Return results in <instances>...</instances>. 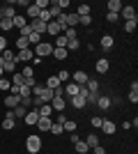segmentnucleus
I'll return each mask as SVG.
<instances>
[{
  "mask_svg": "<svg viewBox=\"0 0 138 154\" xmlns=\"http://www.w3.org/2000/svg\"><path fill=\"white\" fill-rule=\"evenodd\" d=\"M19 103H21V97H19V94H7V97H5V106H7L9 110L16 108Z\"/></svg>",
  "mask_w": 138,
  "mask_h": 154,
  "instance_id": "7",
  "label": "nucleus"
},
{
  "mask_svg": "<svg viewBox=\"0 0 138 154\" xmlns=\"http://www.w3.org/2000/svg\"><path fill=\"white\" fill-rule=\"evenodd\" d=\"M87 94H90V90H87L85 85H78V97H83V99H87Z\"/></svg>",
  "mask_w": 138,
  "mask_h": 154,
  "instance_id": "49",
  "label": "nucleus"
},
{
  "mask_svg": "<svg viewBox=\"0 0 138 154\" xmlns=\"http://www.w3.org/2000/svg\"><path fill=\"white\" fill-rule=\"evenodd\" d=\"M41 42H44V39H41V35H37V32H30V37H28V44H41Z\"/></svg>",
  "mask_w": 138,
  "mask_h": 154,
  "instance_id": "31",
  "label": "nucleus"
},
{
  "mask_svg": "<svg viewBox=\"0 0 138 154\" xmlns=\"http://www.w3.org/2000/svg\"><path fill=\"white\" fill-rule=\"evenodd\" d=\"M19 97H32V90H30L28 85H21L19 88Z\"/></svg>",
  "mask_w": 138,
  "mask_h": 154,
  "instance_id": "43",
  "label": "nucleus"
},
{
  "mask_svg": "<svg viewBox=\"0 0 138 154\" xmlns=\"http://www.w3.org/2000/svg\"><path fill=\"white\" fill-rule=\"evenodd\" d=\"M94 67H97V74H108V67H111V64H108L106 58H99L97 62H94Z\"/></svg>",
  "mask_w": 138,
  "mask_h": 154,
  "instance_id": "9",
  "label": "nucleus"
},
{
  "mask_svg": "<svg viewBox=\"0 0 138 154\" xmlns=\"http://www.w3.org/2000/svg\"><path fill=\"white\" fill-rule=\"evenodd\" d=\"M44 85L48 88V90H58V88H60V81H58V76H48Z\"/></svg>",
  "mask_w": 138,
  "mask_h": 154,
  "instance_id": "19",
  "label": "nucleus"
},
{
  "mask_svg": "<svg viewBox=\"0 0 138 154\" xmlns=\"http://www.w3.org/2000/svg\"><path fill=\"white\" fill-rule=\"evenodd\" d=\"M51 124H53L51 117H39V120H37V129H39L41 134H44V131H48V129H51Z\"/></svg>",
  "mask_w": 138,
  "mask_h": 154,
  "instance_id": "10",
  "label": "nucleus"
},
{
  "mask_svg": "<svg viewBox=\"0 0 138 154\" xmlns=\"http://www.w3.org/2000/svg\"><path fill=\"white\" fill-rule=\"evenodd\" d=\"M78 26H92V16H78Z\"/></svg>",
  "mask_w": 138,
  "mask_h": 154,
  "instance_id": "45",
  "label": "nucleus"
},
{
  "mask_svg": "<svg viewBox=\"0 0 138 154\" xmlns=\"http://www.w3.org/2000/svg\"><path fill=\"white\" fill-rule=\"evenodd\" d=\"M85 88H87L90 92H97V90H99V83H97V78H87Z\"/></svg>",
  "mask_w": 138,
  "mask_h": 154,
  "instance_id": "33",
  "label": "nucleus"
},
{
  "mask_svg": "<svg viewBox=\"0 0 138 154\" xmlns=\"http://www.w3.org/2000/svg\"><path fill=\"white\" fill-rule=\"evenodd\" d=\"M99 46H101L104 51H111L113 46H115V39H113L111 35H104V37H101V44H99Z\"/></svg>",
  "mask_w": 138,
  "mask_h": 154,
  "instance_id": "13",
  "label": "nucleus"
},
{
  "mask_svg": "<svg viewBox=\"0 0 138 154\" xmlns=\"http://www.w3.org/2000/svg\"><path fill=\"white\" fill-rule=\"evenodd\" d=\"M76 48H78V39H74V42L67 44V51H76Z\"/></svg>",
  "mask_w": 138,
  "mask_h": 154,
  "instance_id": "54",
  "label": "nucleus"
},
{
  "mask_svg": "<svg viewBox=\"0 0 138 154\" xmlns=\"http://www.w3.org/2000/svg\"><path fill=\"white\" fill-rule=\"evenodd\" d=\"M65 21H67V28L78 26V16H76V14H65Z\"/></svg>",
  "mask_w": 138,
  "mask_h": 154,
  "instance_id": "20",
  "label": "nucleus"
},
{
  "mask_svg": "<svg viewBox=\"0 0 138 154\" xmlns=\"http://www.w3.org/2000/svg\"><path fill=\"white\" fill-rule=\"evenodd\" d=\"M62 35L67 37V42H74V39H78V32H76V28H67Z\"/></svg>",
  "mask_w": 138,
  "mask_h": 154,
  "instance_id": "25",
  "label": "nucleus"
},
{
  "mask_svg": "<svg viewBox=\"0 0 138 154\" xmlns=\"http://www.w3.org/2000/svg\"><path fill=\"white\" fill-rule=\"evenodd\" d=\"M16 48H19V51H23V48H30V44H28V37H19V39H16Z\"/></svg>",
  "mask_w": 138,
  "mask_h": 154,
  "instance_id": "34",
  "label": "nucleus"
},
{
  "mask_svg": "<svg viewBox=\"0 0 138 154\" xmlns=\"http://www.w3.org/2000/svg\"><path fill=\"white\" fill-rule=\"evenodd\" d=\"M23 81H26V78L21 76V74H14V76H12V85H16V88H21V85H23Z\"/></svg>",
  "mask_w": 138,
  "mask_h": 154,
  "instance_id": "41",
  "label": "nucleus"
},
{
  "mask_svg": "<svg viewBox=\"0 0 138 154\" xmlns=\"http://www.w3.org/2000/svg\"><path fill=\"white\" fill-rule=\"evenodd\" d=\"M118 19H120V14H111V12L106 14V21H108V23H115Z\"/></svg>",
  "mask_w": 138,
  "mask_h": 154,
  "instance_id": "52",
  "label": "nucleus"
},
{
  "mask_svg": "<svg viewBox=\"0 0 138 154\" xmlns=\"http://www.w3.org/2000/svg\"><path fill=\"white\" fill-rule=\"evenodd\" d=\"M101 131H104V134H115V124L111 122V120H104V124H101Z\"/></svg>",
  "mask_w": 138,
  "mask_h": 154,
  "instance_id": "22",
  "label": "nucleus"
},
{
  "mask_svg": "<svg viewBox=\"0 0 138 154\" xmlns=\"http://www.w3.org/2000/svg\"><path fill=\"white\" fill-rule=\"evenodd\" d=\"M0 60H2V62H12V60H14V53L9 51V48H7V51H2V53H0Z\"/></svg>",
  "mask_w": 138,
  "mask_h": 154,
  "instance_id": "35",
  "label": "nucleus"
},
{
  "mask_svg": "<svg viewBox=\"0 0 138 154\" xmlns=\"http://www.w3.org/2000/svg\"><path fill=\"white\" fill-rule=\"evenodd\" d=\"M69 138H72V143H78V140H81V136H76V131H74V134L69 136Z\"/></svg>",
  "mask_w": 138,
  "mask_h": 154,
  "instance_id": "59",
  "label": "nucleus"
},
{
  "mask_svg": "<svg viewBox=\"0 0 138 154\" xmlns=\"http://www.w3.org/2000/svg\"><path fill=\"white\" fill-rule=\"evenodd\" d=\"M12 113H14V117H26L28 115V108H23V106H16V108H12Z\"/></svg>",
  "mask_w": 138,
  "mask_h": 154,
  "instance_id": "30",
  "label": "nucleus"
},
{
  "mask_svg": "<svg viewBox=\"0 0 138 154\" xmlns=\"http://www.w3.org/2000/svg\"><path fill=\"white\" fill-rule=\"evenodd\" d=\"M30 32H32V30H30V26H23V28H21V35H19V37H30Z\"/></svg>",
  "mask_w": 138,
  "mask_h": 154,
  "instance_id": "53",
  "label": "nucleus"
},
{
  "mask_svg": "<svg viewBox=\"0 0 138 154\" xmlns=\"http://www.w3.org/2000/svg\"><path fill=\"white\" fill-rule=\"evenodd\" d=\"M48 5H51L48 0H37V2H35V7H39V9H48Z\"/></svg>",
  "mask_w": 138,
  "mask_h": 154,
  "instance_id": "51",
  "label": "nucleus"
},
{
  "mask_svg": "<svg viewBox=\"0 0 138 154\" xmlns=\"http://www.w3.org/2000/svg\"><path fill=\"white\" fill-rule=\"evenodd\" d=\"M37 113H39V117H51V115H53L51 103H41L39 108H37Z\"/></svg>",
  "mask_w": 138,
  "mask_h": 154,
  "instance_id": "15",
  "label": "nucleus"
},
{
  "mask_svg": "<svg viewBox=\"0 0 138 154\" xmlns=\"http://www.w3.org/2000/svg\"><path fill=\"white\" fill-rule=\"evenodd\" d=\"M55 2H58V7H60V9H65V7H69V0H55Z\"/></svg>",
  "mask_w": 138,
  "mask_h": 154,
  "instance_id": "56",
  "label": "nucleus"
},
{
  "mask_svg": "<svg viewBox=\"0 0 138 154\" xmlns=\"http://www.w3.org/2000/svg\"><path fill=\"white\" fill-rule=\"evenodd\" d=\"M48 131H51L53 136H60V134H62V124H58V122H53V124H51V129H48Z\"/></svg>",
  "mask_w": 138,
  "mask_h": 154,
  "instance_id": "40",
  "label": "nucleus"
},
{
  "mask_svg": "<svg viewBox=\"0 0 138 154\" xmlns=\"http://www.w3.org/2000/svg\"><path fill=\"white\" fill-rule=\"evenodd\" d=\"M0 21H2V14H0Z\"/></svg>",
  "mask_w": 138,
  "mask_h": 154,
  "instance_id": "61",
  "label": "nucleus"
},
{
  "mask_svg": "<svg viewBox=\"0 0 138 154\" xmlns=\"http://www.w3.org/2000/svg\"><path fill=\"white\" fill-rule=\"evenodd\" d=\"M23 120H26V124H30V127H32V124H37V120H39V113H37V108L28 110V115L23 117Z\"/></svg>",
  "mask_w": 138,
  "mask_h": 154,
  "instance_id": "12",
  "label": "nucleus"
},
{
  "mask_svg": "<svg viewBox=\"0 0 138 154\" xmlns=\"http://www.w3.org/2000/svg\"><path fill=\"white\" fill-rule=\"evenodd\" d=\"M129 92H138V81H131V90Z\"/></svg>",
  "mask_w": 138,
  "mask_h": 154,
  "instance_id": "58",
  "label": "nucleus"
},
{
  "mask_svg": "<svg viewBox=\"0 0 138 154\" xmlns=\"http://www.w3.org/2000/svg\"><path fill=\"white\" fill-rule=\"evenodd\" d=\"M12 23H14V28H19V30H21L23 26H28V21L23 19V16H19V14H16V16L12 19Z\"/></svg>",
  "mask_w": 138,
  "mask_h": 154,
  "instance_id": "28",
  "label": "nucleus"
},
{
  "mask_svg": "<svg viewBox=\"0 0 138 154\" xmlns=\"http://www.w3.org/2000/svg\"><path fill=\"white\" fill-rule=\"evenodd\" d=\"M53 55H55V60H65L67 55H69V51H67V48H55V46H53Z\"/></svg>",
  "mask_w": 138,
  "mask_h": 154,
  "instance_id": "26",
  "label": "nucleus"
},
{
  "mask_svg": "<svg viewBox=\"0 0 138 154\" xmlns=\"http://www.w3.org/2000/svg\"><path fill=\"white\" fill-rule=\"evenodd\" d=\"M74 147H76V152L78 154H87V145H85V140H78V143H74Z\"/></svg>",
  "mask_w": 138,
  "mask_h": 154,
  "instance_id": "29",
  "label": "nucleus"
},
{
  "mask_svg": "<svg viewBox=\"0 0 138 154\" xmlns=\"http://www.w3.org/2000/svg\"><path fill=\"white\" fill-rule=\"evenodd\" d=\"M138 26V21H124V32H133Z\"/></svg>",
  "mask_w": 138,
  "mask_h": 154,
  "instance_id": "42",
  "label": "nucleus"
},
{
  "mask_svg": "<svg viewBox=\"0 0 138 154\" xmlns=\"http://www.w3.org/2000/svg\"><path fill=\"white\" fill-rule=\"evenodd\" d=\"M28 26H30V30H32V32H37V35H44V32H46V23H44V21H39V19H35L32 23H28Z\"/></svg>",
  "mask_w": 138,
  "mask_h": 154,
  "instance_id": "6",
  "label": "nucleus"
},
{
  "mask_svg": "<svg viewBox=\"0 0 138 154\" xmlns=\"http://www.w3.org/2000/svg\"><path fill=\"white\" fill-rule=\"evenodd\" d=\"M74 83H76V85H85L87 83V74H85V71H83V69H78V71H74Z\"/></svg>",
  "mask_w": 138,
  "mask_h": 154,
  "instance_id": "8",
  "label": "nucleus"
},
{
  "mask_svg": "<svg viewBox=\"0 0 138 154\" xmlns=\"http://www.w3.org/2000/svg\"><path fill=\"white\" fill-rule=\"evenodd\" d=\"M67 44H69V42H67L65 35H58V37H55V42H53V46H55V48H67Z\"/></svg>",
  "mask_w": 138,
  "mask_h": 154,
  "instance_id": "21",
  "label": "nucleus"
},
{
  "mask_svg": "<svg viewBox=\"0 0 138 154\" xmlns=\"http://www.w3.org/2000/svg\"><path fill=\"white\" fill-rule=\"evenodd\" d=\"M131 103H138V92H129V97H127Z\"/></svg>",
  "mask_w": 138,
  "mask_h": 154,
  "instance_id": "55",
  "label": "nucleus"
},
{
  "mask_svg": "<svg viewBox=\"0 0 138 154\" xmlns=\"http://www.w3.org/2000/svg\"><path fill=\"white\" fill-rule=\"evenodd\" d=\"M0 28H2V30H12V28H14V23H12V19H2V21H0Z\"/></svg>",
  "mask_w": 138,
  "mask_h": 154,
  "instance_id": "39",
  "label": "nucleus"
},
{
  "mask_svg": "<svg viewBox=\"0 0 138 154\" xmlns=\"http://www.w3.org/2000/svg\"><path fill=\"white\" fill-rule=\"evenodd\" d=\"M7 44H9V42H7V37H5V35H0V53L7 51Z\"/></svg>",
  "mask_w": 138,
  "mask_h": 154,
  "instance_id": "50",
  "label": "nucleus"
},
{
  "mask_svg": "<svg viewBox=\"0 0 138 154\" xmlns=\"http://www.w3.org/2000/svg\"><path fill=\"white\" fill-rule=\"evenodd\" d=\"M69 103H72L76 110H81V108H85V106H87L85 99H83V97H78V94H76V97H69Z\"/></svg>",
  "mask_w": 138,
  "mask_h": 154,
  "instance_id": "11",
  "label": "nucleus"
},
{
  "mask_svg": "<svg viewBox=\"0 0 138 154\" xmlns=\"http://www.w3.org/2000/svg\"><path fill=\"white\" fill-rule=\"evenodd\" d=\"M120 14L124 16V21H138V16H136V7H133V5H122Z\"/></svg>",
  "mask_w": 138,
  "mask_h": 154,
  "instance_id": "4",
  "label": "nucleus"
},
{
  "mask_svg": "<svg viewBox=\"0 0 138 154\" xmlns=\"http://www.w3.org/2000/svg\"><path fill=\"white\" fill-rule=\"evenodd\" d=\"M35 55H37V58L53 55V44H48V42H41V44H37V46H35Z\"/></svg>",
  "mask_w": 138,
  "mask_h": 154,
  "instance_id": "2",
  "label": "nucleus"
},
{
  "mask_svg": "<svg viewBox=\"0 0 138 154\" xmlns=\"http://www.w3.org/2000/svg\"><path fill=\"white\" fill-rule=\"evenodd\" d=\"M97 106H99V110H108L111 108V97H99Z\"/></svg>",
  "mask_w": 138,
  "mask_h": 154,
  "instance_id": "18",
  "label": "nucleus"
},
{
  "mask_svg": "<svg viewBox=\"0 0 138 154\" xmlns=\"http://www.w3.org/2000/svg\"><path fill=\"white\" fill-rule=\"evenodd\" d=\"M26 149L30 154L41 152V136H28V138H26Z\"/></svg>",
  "mask_w": 138,
  "mask_h": 154,
  "instance_id": "1",
  "label": "nucleus"
},
{
  "mask_svg": "<svg viewBox=\"0 0 138 154\" xmlns=\"http://www.w3.org/2000/svg\"><path fill=\"white\" fill-rule=\"evenodd\" d=\"M14 127H16V117H14V113H12V110H7V113H5V120H2V129L12 131Z\"/></svg>",
  "mask_w": 138,
  "mask_h": 154,
  "instance_id": "5",
  "label": "nucleus"
},
{
  "mask_svg": "<svg viewBox=\"0 0 138 154\" xmlns=\"http://www.w3.org/2000/svg\"><path fill=\"white\" fill-rule=\"evenodd\" d=\"M39 12H41V9H39V7H35V2H30V5H28V9H26V14H28L32 21L39 19Z\"/></svg>",
  "mask_w": 138,
  "mask_h": 154,
  "instance_id": "16",
  "label": "nucleus"
},
{
  "mask_svg": "<svg viewBox=\"0 0 138 154\" xmlns=\"http://www.w3.org/2000/svg\"><path fill=\"white\" fill-rule=\"evenodd\" d=\"M62 131L74 134V131H76V122H74V120H65V122H62Z\"/></svg>",
  "mask_w": 138,
  "mask_h": 154,
  "instance_id": "27",
  "label": "nucleus"
},
{
  "mask_svg": "<svg viewBox=\"0 0 138 154\" xmlns=\"http://www.w3.org/2000/svg\"><path fill=\"white\" fill-rule=\"evenodd\" d=\"M108 12L111 14H120V9H122V2H120V0H108Z\"/></svg>",
  "mask_w": 138,
  "mask_h": 154,
  "instance_id": "17",
  "label": "nucleus"
},
{
  "mask_svg": "<svg viewBox=\"0 0 138 154\" xmlns=\"http://www.w3.org/2000/svg\"><path fill=\"white\" fill-rule=\"evenodd\" d=\"M90 124H92L94 129H101V124H104V117H97V115L90 117Z\"/></svg>",
  "mask_w": 138,
  "mask_h": 154,
  "instance_id": "38",
  "label": "nucleus"
},
{
  "mask_svg": "<svg viewBox=\"0 0 138 154\" xmlns=\"http://www.w3.org/2000/svg\"><path fill=\"white\" fill-rule=\"evenodd\" d=\"M32 58H35L32 48H23V51H19L14 55V62H32Z\"/></svg>",
  "mask_w": 138,
  "mask_h": 154,
  "instance_id": "3",
  "label": "nucleus"
},
{
  "mask_svg": "<svg viewBox=\"0 0 138 154\" xmlns=\"http://www.w3.org/2000/svg\"><path fill=\"white\" fill-rule=\"evenodd\" d=\"M21 76H23V78H35V69L30 67V64H26L23 71H21Z\"/></svg>",
  "mask_w": 138,
  "mask_h": 154,
  "instance_id": "32",
  "label": "nucleus"
},
{
  "mask_svg": "<svg viewBox=\"0 0 138 154\" xmlns=\"http://www.w3.org/2000/svg\"><path fill=\"white\" fill-rule=\"evenodd\" d=\"M55 76H58V81L62 83V81H69V76H72V74H69L67 69H60V74H55Z\"/></svg>",
  "mask_w": 138,
  "mask_h": 154,
  "instance_id": "44",
  "label": "nucleus"
},
{
  "mask_svg": "<svg viewBox=\"0 0 138 154\" xmlns=\"http://www.w3.org/2000/svg\"><path fill=\"white\" fill-rule=\"evenodd\" d=\"M21 106H23V108H30V106H32V97H21Z\"/></svg>",
  "mask_w": 138,
  "mask_h": 154,
  "instance_id": "46",
  "label": "nucleus"
},
{
  "mask_svg": "<svg viewBox=\"0 0 138 154\" xmlns=\"http://www.w3.org/2000/svg\"><path fill=\"white\" fill-rule=\"evenodd\" d=\"M92 149H94V154H106V149L101 145H97V147H92Z\"/></svg>",
  "mask_w": 138,
  "mask_h": 154,
  "instance_id": "57",
  "label": "nucleus"
},
{
  "mask_svg": "<svg viewBox=\"0 0 138 154\" xmlns=\"http://www.w3.org/2000/svg\"><path fill=\"white\" fill-rule=\"evenodd\" d=\"M9 88H12V81H7V78H0V90H9Z\"/></svg>",
  "mask_w": 138,
  "mask_h": 154,
  "instance_id": "48",
  "label": "nucleus"
},
{
  "mask_svg": "<svg viewBox=\"0 0 138 154\" xmlns=\"http://www.w3.org/2000/svg\"><path fill=\"white\" fill-rule=\"evenodd\" d=\"M0 67H2V71H14L16 69V62H14V60L12 62H2V60H0Z\"/></svg>",
  "mask_w": 138,
  "mask_h": 154,
  "instance_id": "37",
  "label": "nucleus"
},
{
  "mask_svg": "<svg viewBox=\"0 0 138 154\" xmlns=\"http://www.w3.org/2000/svg\"><path fill=\"white\" fill-rule=\"evenodd\" d=\"M0 14H2V19H14V16H16V9H14V7H2Z\"/></svg>",
  "mask_w": 138,
  "mask_h": 154,
  "instance_id": "24",
  "label": "nucleus"
},
{
  "mask_svg": "<svg viewBox=\"0 0 138 154\" xmlns=\"http://www.w3.org/2000/svg\"><path fill=\"white\" fill-rule=\"evenodd\" d=\"M62 94H67V97H76V94H78V85H76V83H67V85H65V90H62Z\"/></svg>",
  "mask_w": 138,
  "mask_h": 154,
  "instance_id": "14",
  "label": "nucleus"
},
{
  "mask_svg": "<svg viewBox=\"0 0 138 154\" xmlns=\"http://www.w3.org/2000/svg\"><path fill=\"white\" fill-rule=\"evenodd\" d=\"M97 99H99L97 92H90V94H87V99H85V103H94V106H97Z\"/></svg>",
  "mask_w": 138,
  "mask_h": 154,
  "instance_id": "47",
  "label": "nucleus"
},
{
  "mask_svg": "<svg viewBox=\"0 0 138 154\" xmlns=\"http://www.w3.org/2000/svg\"><path fill=\"white\" fill-rule=\"evenodd\" d=\"M85 145H87V147H97V145H99V136L97 134L85 136Z\"/></svg>",
  "mask_w": 138,
  "mask_h": 154,
  "instance_id": "23",
  "label": "nucleus"
},
{
  "mask_svg": "<svg viewBox=\"0 0 138 154\" xmlns=\"http://www.w3.org/2000/svg\"><path fill=\"white\" fill-rule=\"evenodd\" d=\"M2 74H5V71H2V67H0V78H2Z\"/></svg>",
  "mask_w": 138,
  "mask_h": 154,
  "instance_id": "60",
  "label": "nucleus"
},
{
  "mask_svg": "<svg viewBox=\"0 0 138 154\" xmlns=\"http://www.w3.org/2000/svg\"><path fill=\"white\" fill-rule=\"evenodd\" d=\"M76 16H90V5H85V2L78 5V14Z\"/></svg>",
  "mask_w": 138,
  "mask_h": 154,
  "instance_id": "36",
  "label": "nucleus"
}]
</instances>
